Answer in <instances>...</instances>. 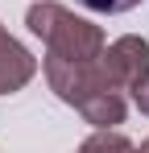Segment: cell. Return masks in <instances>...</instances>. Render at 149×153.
<instances>
[{"mask_svg": "<svg viewBox=\"0 0 149 153\" xmlns=\"http://www.w3.org/2000/svg\"><path fill=\"white\" fill-rule=\"evenodd\" d=\"M25 25H29V33H37V37L46 42V54H50V58L91 62V58L104 54V33H99V25H91L87 17L71 13L66 4H54V0L29 4Z\"/></svg>", "mask_w": 149, "mask_h": 153, "instance_id": "7a4b0ae2", "label": "cell"}, {"mask_svg": "<svg viewBox=\"0 0 149 153\" xmlns=\"http://www.w3.org/2000/svg\"><path fill=\"white\" fill-rule=\"evenodd\" d=\"M99 66H104V75L116 91H133L149 75V42L137 37V33H124L99 54Z\"/></svg>", "mask_w": 149, "mask_h": 153, "instance_id": "3957f363", "label": "cell"}, {"mask_svg": "<svg viewBox=\"0 0 149 153\" xmlns=\"http://www.w3.org/2000/svg\"><path fill=\"white\" fill-rule=\"evenodd\" d=\"M42 71H46L50 91L62 103H71L87 124L112 128V124L124 120V95L108 83L99 58H91V62H66V58H50L46 54Z\"/></svg>", "mask_w": 149, "mask_h": 153, "instance_id": "6da1fadb", "label": "cell"}, {"mask_svg": "<svg viewBox=\"0 0 149 153\" xmlns=\"http://www.w3.org/2000/svg\"><path fill=\"white\" fill-rule=\"evenodd\" d=\"M87 13H104V17H116V13H133L141 0H79Z\"/></svg>", "mask_w": 149, "mask_h": 153, "instance_id": "8992f818", "label": "cell"}, {"mask_svg": "<svg viewBox=\"0 0 149 153\" xmlns=\"http://www.w3.org/2000/svg\"><path fill=\"white\" fill-rule=\"evenodd\" d=\"M133 153H149V141H141V145H137V149H133Z\"/></svg>", "mask_w": 149, "mask_h": 153, "instance_id": "ba28073f", "label": "cell"}, {"mask_svg": "<svg viewBox=\"0 0 149 153\" xmlns=\"http://www.w3.org/2000/svg\"><path fill=\"white\" fill-rule=\"evenodd\" d=\"M74 153H133V141L124 132H112V128H95Z\"/></svg>", "mask_w": 149, "mask_h": 153, "instance_id": "5b68a950", "label": "cell"}, {"mask_svg": "<svg viewBox=\"0 0 149 153\" xmlns=\"http://www.w3.org/2000/svg\"><path fill=\"white\" fill-rule=\"evenodd\" d=\"M133 103H137V108H141V112H145V116H149V75L141 79L137 87H133Z\"/></svg>", "mask_w": 149, "mask_h": 153, "instance_id": "52a82bcc", "label": "cell"}, {"mask_svg": "<svg viewBox=\"0 0 149 153\" xmlns=\"http://www.w3.org/2000/svg\"><path fill=\"white\" fill-rule=\"evenodd\" d=\"M33 75H37V58L25 50L13 33H4V25H0V95L21 91Z\"/></svg>", "mask_w": 149, "mask_h": 153, "instance_id": "277c9868", "label": "cell"}]
</instances>
